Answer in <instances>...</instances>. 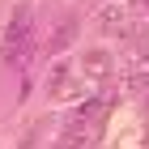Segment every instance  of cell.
Masks as SVG:
<instances>
[{"instance_id":"1","label":"cell","mask_w":149,"mask_h":149,"mask_svg":"<svg viewBox=\"0 0 149 149\" xmlns=\"http://www.w3.org/2000/svg\"><path fill=\"white\" fill-rule=\"evenodd\" d=\"M30 56H34V13H30V4H22L9 17V30H4V60L26 64Z\"/></svg>"},{"instance_id":"2","label":"cell","mask_w":149,"mask_h":149,"mask_svg":"<svg viewBox=\"0 0 149 149\" xmlns=\"http://www.w3.org/2000/svg\"><path fill=\"white\" fill-rule=\"evenodd\" d=\"M81 72H85V81H111L115 72V60L107 47H90V51H81Z\"/></svg>"},{"instance_id":"3","label":"cell","mask_w":149,"mask_h":149,"mask_svg":"<svg viewBox=\"0 0 149 149\" xmlns=\"http://www.w3.org/2000/svg\"><path fill=\"white\" fill-rule=\"evenodd\" d=\"M102 115H107V98H90V102H81L77 111L68 115V124H64V128H81V132H98Z\"/></svg>"},{"instance_id":"4","label":"cell","mask_w":149,"mask_h":149,"mask_svg":"<svg viewBox=\"0 0 149 149\" xmlns=\"http://www.w3.org/2000/svg\"><path fill=\"white\" fill-rule=\"evenodd\" d=\"M128 13H132V9H124V4H107V9L98 13V26H102L107 34H119V38H132V34H136V26L128 22Z\"/></svg>"},{"instance_id":"5","label":"cell","mask_w":149,"mask_h":149,"mask_svg":"<svg viewBox=\"0 0 149 149\" xmlns=\"http://www.w3.org/2000/svg\"><path fill=\"white\" fill-rule=\"evenodd\" d=\"M85 90H90V81H72L64 64H60V68L51 72V98H56V102H68V98H81Z\"/></svg>"},{"instance_id":"6","label":"cell","mask_w":149,"mask_h":149,"mask_svg":"<svg viewBox=\"0 0 149 149\" xmlns=\"http://www.w3.org/2000/svg\"><path fill=\"white\" fill-rule=\"evenodd\" d=\"M56 149H94V132H81V128H64L56 141Z\"/></svg>"},{"instance_id":"7","label":"cell","mask_w":149,"mask_h":149,"mask_svg":"<svg viewBox=\"0 0 149 149\" xmlns=\"http://www.w3.org/2000/svg\"><path fill=\"white\" fill-rule=\"evenodd\" d=\"M72 38H77V22H64V26L56 30V34H51V51H64V47H68Z\"/></svg>"},{"instance_id":"8","label":"cell","mask_w":149,"mask_h":149,"mask_svg":"<svg viewBox=\"0 0 149 149\" xmlns=\"http://www.w3.org/2000/svg\"><path fill=\"white\" fill-rule=\"evenodd\" d=\"M132 56L149 60V30H141V26H136V34H132Z\"/></svg>"},{"instance_id":"9","label":"cell","mask_w":149,"mask_h":149,"mask_svg":"<svg viewBox=\"0 0 149 149\" xmlns=\"http://www.w3.org/2000/svg\"><path fill=\"white\" fill-rule=\"evenodd\" d=\"M128 90L145 94V90H149V72H132V77H128Z\"/></svg>"},{"instance_id":"10","label":"cell","mask_w":149,"mask_h":149,"mask_svg":"<svg viewBox=\"0 0 149 149\" xmlns=\"http://www.w3.org/2000/svg\"><path fill=\"white\" fill-rule=\"evenodd\" d=\"M145 4H149V0H128V9H145Z\"/></svg>"}]
</instances>
